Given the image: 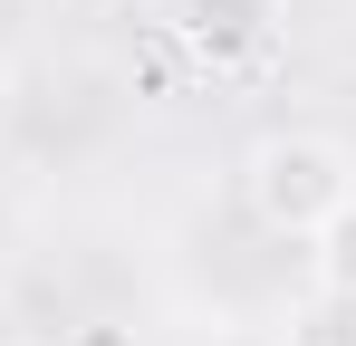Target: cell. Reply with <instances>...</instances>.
I'll return each instance as SVG.
<instances>
[{"instance_id": "277c9868", "label": "cell", "mask_w": 356, "mask_h": 346, "mask_svg": "<svg viewBox=\"0 0 356 346\" xmlns=\"http://www.w3.org/2000/svg\"><path fill=\"white\" fill-rule=\"evenodd\" d=\"M308 240H318V288H347L356 298V202L337 212V222H318Z\"/></svg>"}, {"instance_id": "6da1fadb", "label": "cell", "mask_w": 356, "mask_h": 346, "mask_svg": "<svg viewBox=\"0 0 356 346\" xmlns=\"http://www.w3.org/2000/svg\"><path fill=\"white\" fill-rule=\"evenodd\" d=\"M241 202L260 231H289L308 240L318 222H337L356 202V154L327 145V135H260L250 164H241Z\"/></svg>"}, {"instance_id": "3957f363", "label": "cell", "mask_w": 356, "mask_h": 346, "mask_svg": "<svg viewBox=\"0 0 356 346\" xmlns=\"http://www.w3.org/2000/svg\"><path fill=\"white\" fill-rule=\"evenodd\" d=\"M260 10L270 0H193V39L202 49H241V39H260Z\"/></svg>"}, {"instance_id": "7a4b0ae2", "label": "cell", "mask_w": 356, "mask_h": 346, "mask_svg": "<svg viewBox=\"0 0 356 346\" xmlns=\"http://www.w3.org/2000/svg\"><path fill=\"white\" fill-rule=\"evenodd\" d=\"M280 346H356V298L347 288H308L289 308V327H280Z\"/></svg>"}]
</instances>
